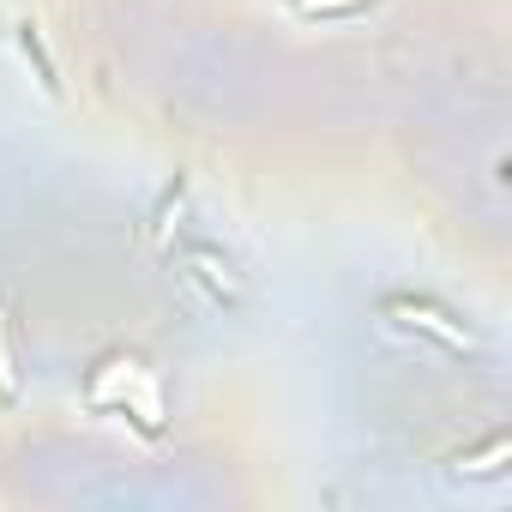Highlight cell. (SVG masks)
<instances>
[{
	"label": "cell",
	"mask_w": 512,
	"mask_h": 512,
	"mask_svg": "<svg viewBox=\"0 0 512 512\" xmlns=\"http://www.w3.org/2000/svg\"><path fill=\"white\" fill-rule=\"evenodd\" d=\"M187 266H193V278H199V284H211V290H217V302H223V296H241V290H235V278H229V260H217L211 247H187Z\"/></svg>",
	"instance_id": "2"
},
{
	"label": "cell",
	"mask_w": 512,
	"mask_h": 512,
	"mask_svg": "<svg viewBox=\"0 0 512 512\" xmlns=\"http://www.w3.org/2000/svg\"><path fill=\"white\" fill-rule=\"evenodd\" d=\"M19 380H13V356H7V326H0V398H13Z\"/></svg>",
	"instance_id": "5"
},
{
	"label": "cell",
	"mask_w": 512,
	"mask_h": 512,
	"mask_svg": "<svg viewBox=\"0 0 512 512\" xmlns=\"http://www.w3.org/2000/svg\"><path fill=\"white\" fill-rule=\"evenodd\" d=\"M386 320H398V326H410V332H428V338L446 344V350H476V332L458 326L452 314H440L434 302H410V296H398V302H386Z\"/></svg>",
	"instance_id": "1"
},
{
	"label": "cell",
	"mask_w": 512,
	"mask_h": 512,
	"mask_svg": "<svg viewBox=\"0 0 512 512\" xmlns=\"http://www.w3.org/2000/svg\"><path fill=\"white\" fill-rule=\"evenodd\" d=\"M25 55L37 61V73H43V85L55 91V67H49V55H43V43H37V31H25Z\"/></svg>",
	"instance_id": "4"
},
{
	"label": "cell",
	"mask_w": 512,
	"mask_h": 512,
	"mask_svg": "<svg viewBox=\"0 0 512 512\" xmlns=\"http://www.w3.org/2000/svg\"><path fill=\"white\" fill-rule=\"evenodd\" d=\"M368 7V0H296V13H320V19H338V13H362Z\"/></svg>",
	"instance_id": "3"
}]
</instances>
